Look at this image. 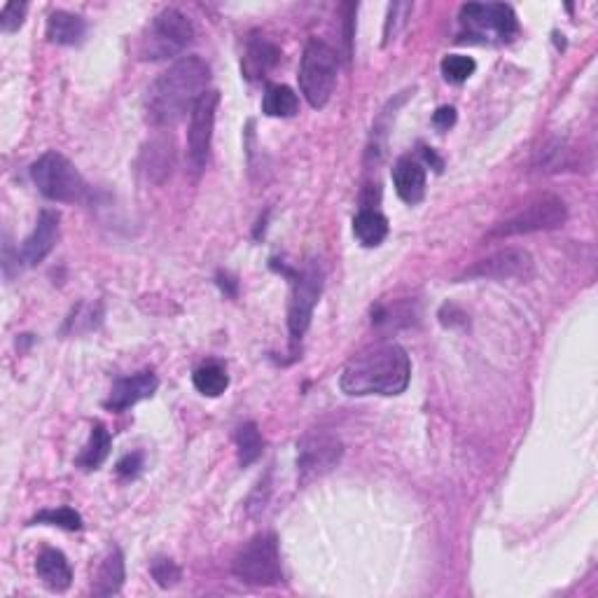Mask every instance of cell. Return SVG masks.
I'll return each mask as SVG.
<instances>
[{
    "instance_id": "1",
    "label": "cell",
    "mask_w": 598,
    "mask_h": 598,
    "mask_svg": "<svg viewBox=\"0 0 598 598\" xmlns=\"http://www.w3.org/2000/svg\"><path fill=\"white\" fill-rule=\"evenodd\" d=\"M211 68L199 57H183L152 82L145 96V113L152 127H173L208 92Z\"/></svg>"
},
{
    "instance_id": "2",
    "label": "cell",
    "mask_w": 598,
    "mask_h": 598,
    "mask_svg": "<svg viewBox=\"0 0 598 598\" xmlns=\"http://www.w3.org/2000/svg\"><path fill=\"white\" fill-rule=\"evenodd\" d=\"M412 379V360L398 344L372 346L351 358L339 377L346 395H400Z\"/></svg>"
},
{
    "instance_id": "3",
    "label": "cell",
    "mask_w": 598,
    "mask_h": 598,
    "mask_svg": "<svg viewBox=\"0 0 598 598\" xmlns=\"http://www.w3.org/2000/svg\"><path fill=\"white\" fill-rule=\"evenodd\" d=\"M194 36L197 31L187 15L176 8H166L145 29L138 45V57L143 61L173 59L194 43Z\"/></svg>"
},
{
    "instance_id": "4",
    "label": "cell",
    "mask_w": 598,
    "mask_h": 598,
    "mask_svg": "<svg viewBox=\"0 0 598 598\" xmlns=\"http://www.w3.org/2000/svg\"><path fill=\"white\" fill-rule=\"evenodd\" d=\"M339 57L328 43L311 38L299 64V89L311 108H325L337 87Z\"/></svg>"
},
{
    "instance_id": "5",
    "label": "cell",
    "mask_w": 598,
    "mask_h": 598,
    "mask_svg": "<svg viewBox=\"0 0 598 598\" xmlns=\"http://www.w3.org/2000/svg\"><path fill=\"white\" fill-rule=\"evenodd\" d=\"M31 178L43 197L59 201V204H80L89 194V185L75 169V164L54 150L45 152L38 162H33Z\"/></svg>"
},
{
    "instance_id": "6",
    "label": "cell",
    "mask_w": 598,
    "mask_h": 598,
    "mask_svg": "<svg viewBox=\"0 0 598 598\" xmlns=\"http://www.w3.org/2000/svg\"><path fill=\"white\" fill-rule=\"evenodd\" d=\"M232 573L250 587H276L283 582L281 552L274 533H260L234 556Z\"/></svg>"
},
{
    "instance_id": "7",
    "label": "cell",
    "mask_w": 598,
    "mask_h": 598,
    "mask_svg": "<svg viewBox=\"0 0 598 598\" xmlns=\"http://www.w3.org/2000/svg\"><path fill=\"white\" fill-rule=\"evenodd\" d=\"M461 38L475 43H510L519 33L517 15L503 3H468L461 8Z\"/></svg>"
},
{
    "instance_id": "8",
    "label": "cell",
    "mask_w": 598,
    "mask_h": 598,
    "mask_svg": "<svg viewBox=\"0 0 598 598\" xmlns=\"http://www.w3.org/2000/svg\"><path fill=\"white\" fill-rule=\"evenodd\" d=\"M568 220V206L566 201L556 194H545V197L531 201V204L521 208L510 218L498 222L489 232V239H510V236L521 234H535V232H549V229H559Z\"/></svg>"
},
{
    "instance_id": "9",
    "label": "cell",
    "mask_w": 598,
    "mask_h": 598,
    "mask_svg": "<svg viewBox=\"0 0 598 598\" xmlns=\"http://www.w3.org/2000/svg\"><path fill=\"white\" fill-rule=\"evenodd\" d=\"M285 274L292 276V292L288 304V330L290 342L297 346L302 337L307 335L311 318H314L316 304L323 292V271L316 262H309L302 271L283 269Z\"/></svg>"
},
{
    "instance_id": "10",
    "label": "cell",
    "mask_w": 598,
    "mask_h": 598,
    "mask_svg": "<svg viewBox=\"0 0 598 598\" xmlns=\"http://www.w3.org/2000/svg\"><path fill=\"white\" fill-rule=\"evenodd\" d=\"M344 456V444L328 430H309L297 442V475L299 482L309 484L328 475Z\"/></svg>"
},
{
    "instance_id": "11",
    "label": "cell",
    "mask_w": 598,
    "mask_h": 598,
    "mask_svg": "<svg viewBox=\"0 0 598 598\" xmlns=\"http://www.w3.org/2000/svg\"><path fill=\"white\" fill-rule=\"evenodd\" d=\"M220 94L211 89L197 101L190 115V129H187V162L192 171L199 173L206 169L208 155H211L215 113H218Z\"/></svg>"
},
{
    "instance_id": "12",
    "label": "cell",
    "mask_w": 598,
    "mask_h": 598,
    "mask_svg": "<svg viewBox=\"0 0 598 598\" xmlns=\"http://www.w3.org/2000/svg\"><path fill=\"white\" fill-rule=\"evenodd\" d=\"M535 274V262L531 253L521 248H505L498 250L484 260L472 264L470 269L463 271L461 278H486V281H507V278H519L526 281ZM458 278V281H461Z\"/></svg>"
},
{
    "instance_id": "13",
    "label": "cell",
    "mask_w": 598,
    "mask_h": 598,
    "mask_svg": "<svg viewBox=\"0 0 598 598\" xmlns=\"http://www.w3.org/2000/svg\"><path fill=\"white\" fill-rule=\"evenodd\" d=\"M157 388L159 379L152 370H143L134 374V377L117 379L106 400V409H110V412H127L129 407L152 398L157 393Z\"/></svg>"
},
{
    "instance_id": "14",
    "label": "cell",
    "mask_w": 598,
    "mask_h": 598,
    "mask_svg": "<svg viewBox=\"0 0 598 598\" xmlns=\"http://www.w3.org/2000/svg\"><path fill=\"white\" fill-rule=\"evenodd\" d=\"M59 213L57 211H43L38 215L36 227L33 232L26 236L22 243V250H19V257L26 267H36L45 260L47 255L52 253L54 246L59 241Z\"/></svg>"
},
{
    "instance_id": "15",
    "label": "cell",
    "mask_w": 598,
    "mask_h": 598,
    "mask_svg": "<svg viewBox=\"0 0 598 598\" xmlns=\"http://www.w3.org/2000/svg\"><path fill=\"white\" fill-rule=\"evenodd\" d=\"M393 185L405 204H419L426 197V169L412 157H400L393 166Z\"/></svg>"
},
{
    "instance_id": "16",
    "label": "cell",
    "mask_w": 598,
    "mask_h": 598,
    "mask_svg": "<svg viewBox=\"0 0 598 598\" xmlns=\"http://www.w3.org/2000/svg\"><path fill=\"white\" fill-rule=\"evenodd\" d=\"M36 573L40 577V582H43L50 591H57V594L66 591L73 582V570H71V563L66 559V554L52 547H47L38 554Z\"/></svg>"
},
{
    "instance_id": "17",
    "label": "cell",
    "mask_w": 598,
    "mask_h": 598,
    "mask_svg": "<svg viewBox=\"0 0 598 598\" xmlns=\"http://www.w3.org/2000/svg\"><path fill=\"white\" fill-rule=\"evenodd\" d=\"M281 61V50L264 36H253L248 40L246 57H243V75L248 80H260L269 71H274Z\"/></svg>"
},
{
    "instance_id": "18",
    "label": "cell",
    "mask_w": 598,
    "mask_h": 598,
    "mask_svg": "<svg viewBox=\"0 0 598 598\" xmlns=\"http://www.w3.org/2000/svg\"><path fill=\"white\" fill-rule=\"evenodd\" d=\"M85 33H87L85 19L73 15V12L57 10L52 12L50 19H47V40L54 45L75 47L85 40Z\"/></svg>"
},
{
    "instance_id": "19",
    "label": "cell",
    "mask_w": 598,
    "mask_h": 598,
    "mask_svg": "<svg viewBox=\"0 0 598 598\" xmlns=\"http://www.w3.org/2000/svg\"><path fill=\"white\" fill-rule=\"evenodd\" d=\"M353 234L365 248H377L388 236V220L377 208H360L353 218Z\"/></svg>"
},
{
    "instance_id": "20",
    "label": "cell",
    "mask_w": 598,
    "mask_h": 598,
    "mask_svg": "<svg viewBox=\"0 0 598 598\" xmlns=\"http://www.w3.org/2000/svg\"><path fill=\"white\" fill-rule=\"evenodd\" d=\"M122 584H124V556L120 549L113 547L99 566L92 591L94 596H113L122 589Z\"/></svg>"
},
{
    "instance_id": "21",
    "label": "cell",
    "mask_w": 598,
    "mask_h": 598,
    "mask_svg": "<svg viewBox=\"0 0 598 598\" xmlns=\"http://www.w3.org/2000/svg\"><path fill=\"white\" fill-rule=\"evenodd\" d=\"M110 447H113V437L106 430V426H101V423H96L92 428V435H89V440L85 447H82L80 456H78V463L82 470L92 472V470H99L103 463H106V458L110 456Z\"/></svg>"
},
{
    "instance_id": "22",
    "label": "cell",
    "mask_w": 598,
    "mask_h": 598,
    "mask_svg": "<svg viewBox=\"0 0 598 598\" xmlns=\"http://www.w3.org/2000/svg\"><path fill=\"white\" fill-rule=\"evenodd\" d=\"M192 384L201 395H206V398H220L229 386V374L225 370V365L211 360V363H204L194 370Z\"/></svg>"
},
{
    "instance_id": "23",
    "label": "cell",
    "mask_w": 598,
    "mask_h": 598,
    "mask_svg": "<svg viewBox=\"0 0 598 598\" xmlns=\"http://www.w3.org/2000/svg\"><path fill=\"white\" fill-rule=\"evenodd\" d=\"M262 110L269 117H292L299 110V99L290 87L269 85L262 96Z\"/></svg>"
},
{
    "instance_id": "24",
    "label": "cell",
    "mask_w": 598,
    "mask_h": 598,
    "mask_svg": "<svg viewBox=\"0 0 598 598\" xmlns=\"http://www.w3.org/2000/svg\"><path fill=\"white\" fill-rule=\"evenodd\" d=\"M234 440H236V454H239L241 468H248V465H253L257 458L262 456L264 440L255 423H243V426L236 428Z\"/></svg>"
},
{
    "instance_id": "25",
    "label": "cell",
    "mask_w": 598,
    "mask_h": 598,
    "mask_svg": "<svg viewBox=\"0 0 598 598\" xmlns=\"http://www.w3.org/2000/svg\"><path fill=\"white\" fill-rule=\"evenodd\" d=\"M442 75L444 80L451 82V85H463L465 80H470L477 71V61L472 57H465V54H449V57L442 59Z\"/></svg>"
},
{
    "instance_id": "26",
    "label": "cell",
    "mask_w": 598,
    "mask_h": 598,
    "mask_svg": "<svg viewBox=\"0 0 598 598\" xmlns=\"http://www.w3.org/2000/svg\"><path fill=\"white\" fill-rule=\"evenodd\" d=\"M31 524H45V526H57L64 528V531H80L82 528V517L73 507H59V510H43L38 512L36 517L31 519Z\"/></svg>"
},
{
    "instance_id": "27",
    "label": "cell",
    "mask_w": 598,
    "mask_h": 598,
    "mask_svg": "<svg viewBox=\"0 0 598 598\" xmlns=\"http://www.w3.org/2000/svg\"><path fill=\"white\" fill-rule=\"evenodd\" d=\"M414 5L412 3H393L388 8V19H386V29H384V45L391 43L398 36L402 26L407 24V17L412 15Z\"/></svg>"
},
{
    "instance_id": "28",
    "label": "cell",
    "mask_w": 598,
    "mask_h": 598,
    "mask_svg": "<svg viewBox=\"0 0 598 598\" xmlns=\"http://www.w3.org/2000/svg\"><path fill=\"white\" fill-rule=\"evenodd\" d=\"M150 573L162 589L176 587V584L180 582V577H183L180 568L176 566V561H171V559H155L150 566Z\"/></svg>"
},
{
    "instance_id": "29",
    "label": "cell",
    "mask_w": 598,
    "mask_h": 598,
    "mask_svg": "<svg viewBox=\"0 0 598 598\" xmlns=\"http://www.w3.org/2000/svg\"><path fill=\"white\" fill-rule=\"evenodd\" d=\"M26 10H29V5L26 3H8L3 8V15H0V29L3 33H15L19 26L24 24V17H26Z\"/></svg>"
},
{
    "instance_id": "30",
    "label": "cell",
    "mask_w": 598,
    "mask_h": 598,
    "mask_svg": "<svg viewBox=\"0 0 598 598\" xmlns=\"http://www.w3.org/2000/svg\"><path fill=\"white\" fill-rule=\"evenodd\" d=\"M141 470H143V454H141V451L127 454L120 463H117V475H120V479H124V482H131V479H136L138 475H141Z\"/></svg>"
},
{
    "instance_id": "31",
    "label": "cell",
    "mask_w": 598,
    "mask_h": 598,
    "mask_svg": "<svg viewBox=\"0 0 598 598\" xmlns=\"http://www.w3.org/2000/svg\"><path fill=\"white\" fill-rule=\"evenodd\" d=\"M433 124L440 131H449L456 124V108H451V106L437 108L433 115Z\"/></svg>"
}]
</instances>
